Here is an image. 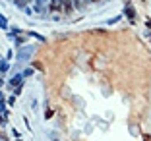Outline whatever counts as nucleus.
Listing matches in <instances>:
<instances>
[{"label":"nucleus","mask_w":151,"mask_h":141,"mask_svg":"<svg viewBox=\"0 0 151 141\" xmlns=\"http://www.w3.org/2000/svg\"><path fill=\"white\" fill-rule=\"evenodd\" d=\"M25 2H27V0H16V4H18V6H23Z\"/></svg>","instance_id":"1"}]
</instances>
